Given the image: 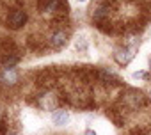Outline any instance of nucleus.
<instances>
[{"instance_id":"7ed1b4c3","label":"nucleus","mask_w":151,"mask_h":135,"mask_svg":"<svg viewBox=\"0 0 151 135\" xmlns=\"http://www.w3.org/2000/svg\"><path fill=\"white\" fill-rule=\"evenodd\" d=\"M66 43H68V34H66L64 30H57V32H53L52 37H50V45H52V48H55V50L64 48Z\"/></svg>"},{"instance_id":"0eeeda50","label":"nucleus","mask_w":151,"mask_h":135,"mask_svg":"<svg viewBox=\"0 0 151 135\" xmlns=\"http://www.w3.org/2000/svg\"><path fill=\"white\" fill-rule=\"evenodd\" d=\"M132 77H133L135 80H137V78H139V80H140V78H146V71H135Z\"/></svg>"},{"instance_id":"1a4fd4ad","label":"nucleus","mask_w":151,"mask_h":135,"mask_svg":"<svg viewBox=\"0 0 151 135\" xmlns=\"http://www.w3.org/2000/svg\"><path fill=\"white\" fill-rule=\"evenodd\" d=\"M149 96H151V94H149Z\"/></svg>"},{"instance_id":"f257e3e1","label":"nucleus","mask_w":151,"mask_h":135,"mask_svg":"<svg viewBox=\"0 0 151 135\" xmlns=\"http://www.w3.org/2000/svg\"><path fill=\"white\" fill-rule=\"evenodd\" d=\"M135 55H137V46L135 45H123V46H119L116 50L114 59H116V62L119 66H128L133 60Z\"/></svg>"},{"instance_id":"f03ea898","label":"nucleus","mask_w":151,"mask_h":135,"mask_svg":"<svg viewBox=\"0 0 151 135\" xmlns=\"http://www.w3.org/2000/svg\"><path fill=\"white\" fill-rule=\"evenodd\" d=\"M25 20H27V14H25V11H22V9L13 11V13L9 14V18H7V22H9V25H11L13 29H20V27L25 23Z\"/></svg>"},{"instance_id":"6e6552de","label":"nucleus","mask_w":151,"mask_h":135,"mask_svg":"<svg viewBox=\"0 0 151 135\" xmlns=\"http://www.w3.org/2000/svg\"><path fill=\"white\" fill-rule=\"evenodd\" d=\"M75 2H78V4H84V2H87V0H75Z\"/></svg>"},{"instance_id":"20e7f679","label":"nucleus","mask_w":151,"mask_h":135,"mask_svg":"<svg viewBox=\"0 0 151 135\" xmlns=\"http://www.w3.org/2000/svg\"><path fill=\"white\" fill-rule=\"evenodd\" d=\"M52 123L55 126H66L69 123V112L68 110H55L52 114Z\"/></svg>"},{"instance_id":"423d86ee","label":"nucleus","mask_w":151,"mask_h":135,"mask_svg":"<svg viewBox=\"0 0 151 135\" xmlns=\"http://www.w3.org/2000/svg\"><path fill=\"white\" fill-rule=\"evenodd\" d=\"M4 80L7 84H14L18 80V71L14 68H6V73H4Z\"/></svg>"},{"instance_id":"39448f33","label":"nucleus","mask_w":151,"mask_h":135,"mask_svg":"<svg viewBox=\"0 0 151 135\" xmlns=\"http://www.w3.org/2000/svg\"><path fill=\"white\" fill-rule=\"evenodd\" d=\"M75 50L80 52V53H86L89 50V43H87L86 36H78L77 39H75Z\"/></svg>"}]
</instances>
